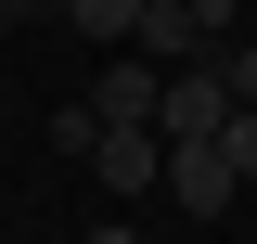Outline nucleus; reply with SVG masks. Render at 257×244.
Instances as JSON below:
<instances>
[{
  "label": "nucleus",
  "mask_w": 257,
  "mask_h": 244,
  "mask_svg": "<svg viewBox=\"0 0 257 244\" xmlns=\"http://www.w3.org/2000/svg\"><path fill=\"white\" fill-rule=\"evenodd\" d=\"M77 154H90V180L116 193V206L167 193V129H103V116H90V142H77Z\"/></svg>",
  "instance_id": "1"
},
{
  "label": "nucleus",
  "mask_w": 257,
  "mask_h": 244,
  "mask_svg": "<svg viewBox=\"0 0 257 244\" xmlns=\"http://www.w3.org/2000/svg\"><path fill=\"white\" fill-rule=\"evenodd\" d=\"M155 129H167V142H219V129H231V77H219V52L167 64V103H155Z\"/></svg>",
  "instance_id": "2"
},
{
  "label": "nucleus",
  "mask_w": 257,
  "mask_h": 244,
  "mask_svg": "<svg viewBox=\"0 0 257 244\" xmlns=\"http://www.w3.org/2000/svg\"><path fill=\"white\" fill-rule=\"evenodd\" d=\"M155 103H167V64L155 52H103V77H90V116L103 129H155Z\"/></svg>",
  "instance_id": "3"
},
{
  "label": "nucleus",
  "mask_w": 257,
  "mask_h": 244,
  "mask_svg": "<svg viewBox=\"0 0 257 244\" xmlns=\"http://www.w3.org/2000/svg\"><path fill=\"white\" fill-rule=\"evenodd\" d=\"M167 193H180V218H219L231 193H244V167H231L219 142H167Z\"/></svg>",
  "instance_id": "4"
},
{
  "label": "nucleus",
  "mask_w": 257,
  "mask_h": 244,
  "mask_svg": "<svg viewBox=\"0 0 257 244\" xmlns=\"http://www.w3.org/2000/svg\"><path fill=\"white\" fill-rule=\"evenodd\" d=\"M128 52H155V64H193V52H219V39L193 26V0H142V26H128Z\"/></svg>",
  "instance_id": "5"
},
{
  "label": "nucleus",
  "mask_w": 257,
  "mask_h": 244,
  "mask_svg": "<svg viewBox=\"0 0 257 244\" xmlns=\"http://www.w3.org/2000/svg\"><path fill=\"white\" fill-rule=\"evenodd\" d=\"M64 26L103 39V52H128V26H142V0H64Z\"/></svg>",
  "instance_id": "6"
},
{
  "label": "nucleus",
  "mask_w": 257,
  "mask_h": 244,
  "mask_svg": "<svg viewBox=\"0 0 257 244\" xmlns=\"http://www.w3.org/2000/svg\"><path fill=\"white\" fill-rule=\"evenodd\" d=\"M219 154H231V167L257 180V103H231V129H219Z\"/></svg>",
  "instance_id": "7"
},
{
  "label": "nucleus",
  "mask_w": 257,
  "mask_h": 244,
  "mask_svg": "<svg viewBox=\"0 0 257 244\" xmlns=\"http://www.w3.org/2000/svg\"><path fill=\"white\" fill-rule=\"evenodd\" d=\"M219 77H231V103H257V39H231V52H219Z\"/></svg>",
  "instance_id": "8"
},
{
  "label": "nucleus",
  "mask_w": 257,
  "mask_h": 244,
  "mask_svg": "<svg viewBox=\"0 0 257 244\" xmlns=\"http://www.w3.org/2000/svg\"><path fill=\"white\" fill-rule=\"evenodd\" d=\"M77 244H142V231H128V218H103V231H77Z\"/></svg>",
  "instance_id": "9"
},
{
  "label": "nucleus",
  "mask_w": 257,
  "mask_h": 244,
  "mask_svg": "<svg viewBox=\"0 0 257 244\" xmlns=\"http://www.w3.org/2000/svg\"><path fill=\"white\" fill-rule=\"evenodd\" d=\"M13 26H26V13H13V0H0V52H13Z\"/></svg>",
  "instance_id": "10"
},
{
  "label": "nucleus",
  "mask_w": 257,
  "mask_h": 244,
  "mask_svg": "<svg viewBox=\"0 0 257 244\" xmlns=\"http://www.w3.org/2000/svg\"><path fill=\"white\" fill-rule=\"evenodd\" d=\"M13 13H26V26H39V13H64V0H13Z\"/></svg>",
  "instance_id": "11"
}]
</instances>
